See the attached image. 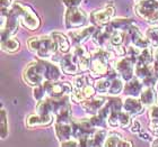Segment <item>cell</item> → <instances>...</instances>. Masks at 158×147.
<instances>
[{
  "label": "cell",
  "instance_id": "obj_1",
  "mask_svg": "<svg viewBox=\"0 0 158 147\" xmlns=\"http://www.w3.org/2000/svg\"><path fill=\"white\" fill-rule=\"evenodd\" d=\"M92 54L90 59V68H89V74L94 79L102 78L109 73L112 69V57L113 53L105 48L95 49Z\"/></svg>",
  "mask_w": 158,
  "mask_h": 147
},
{
  "label": "cell",
  "instance_id": "obj_2",
  "mask_svg": "<svg viewBox=\"0 0 158 147\" xmlns=\"http://www.w3.org/2000/svg\"><path fill=\"white\" fill-rule=\"evenodd\" d=\"M27 47L39 59L43 60L52 59V56L58 52L54 41L51 37V35H44V36L41 35V36L31 37L27 41Z\"/></svg>",
  "mask_w": 158,
  "mask_h": 147
},
{
  "label": "cell",
  "instance_id": "obj_3",
  "mask_svg": "<svg viewBox=\"0 0 158 147\" xmlns=\"http://www.w3.org/2000/svg\"><path fill=\"white\" fill-rule=\"evenodd\" d=\"M10 9L14 14H16L20 24L25 28H27L28 30H32V32H35L40 28L41 19L30 6L24 5L22 2H15L13 3Z\"/></svg>",
  "mask_w": 158,
  "mask_h": 147
},
{
  "label": "cell",
  "instance_id": "obj_4",
  "mask_svg": "<svg viewBox=\"0 0 158 147\" xmlns=\"http://www.w3.org/2000/svg\"><path fill=\"white\" fill-rule=\"evenodd\" d=\"M23 79L24 81L31 87H36V85L41 84L45 81L41 59L27 64V66L23 71Z\"/></svg>",
  "mask_w": 158,
  "mask_h": 147
},
{
  "label": "cell",
  "instance_id": "obj_5",
  "mask_svg": "<svg viewBox=\"0 0 158 147\" xmlns=\"http://www.w3.org/2000/svg\"><path fill=\"white\" fill-rule=\"evenodd\" d=\"M135 65H137V56L133 55L123 56L112 63V68L116 71L118 76L124 81H129L135 76Z\"/></svg>",
  "mask_w": 158,
  "mask_h": 147
},
{
  "label": "cell",
  "instance_id": "obj_6",
  "mask_svg": "<svg viewBox=\"0 0 158 147\" xmlns=\"http://www.w3.org/2000/svg\"><path fill=\"white\" fill-rule=\"evenodd\" d=\"M135 11L148 24H158V7L155 0H139L135 7Z\"/></svg>",
  "mask_w": 158,
  "mask_h": 147
},
{
  "label": "cell",
  "instance_id": "obj_7",
  "mask_svg": "<svg viewBox=\"0 0 158 147\" xmlns=\"http://www.w3.org/2000/svg\"><path fill=\"white\" fill-rule=\"evenodd\" d=\"M88 21V17L82 9L78 7L67 8L64 14V26L67 29H75L85 26Z\"/></svg>",
  "mask_w": 158,
  "mask_h": 147
},
{
  "label": "cell",
  "instance_id": "obj_8",
  "mask_svg": "<svg viewBox=\"0 0 158 147\" xmlns=\"http://www.w3.org/2000/svg\"><path fill=\"white\" fill-rule=\"evenodd\" d=\"M46 87L48 97L53 99H60L66 95H70L73 91V84L69 82H59V81H44Z\"/></svg>",
  "mask_w": 158,
  "mask_h": 147
},
{
  "label": "cell",
  "instance_id": "obj_9",
  "mask_svg": "<svg viewBox=\"0 0 158 147\" xmlns=\"http://www.w3.org/2000/svg\"><path fill=\"white\" fill-rule=\"evenodd\" d=\"M115 15V8L113 6H104L103 8L96 9L89 15V21L96 27H101L107 24L113 19Z\"/></svg>",
  "mask_w": 158,
  "mask_h": 147
},
{
  "label": "cell",
  "instance_id": "obj_10",
  "mask_svg": "<svg viewBox=\"0 0 158 147\" xmlns=\"http://www.w3.org/2000/svg\"><path fill=\"white\" fill-rule=\"evenodd\" d=\"M125 45L127 46H135L138 49L142 51V49L147 48L150 46L149 41L147 39L146 35L143 36L140 30L137 26L132 25L127 32H125Z\"/></svg>",
  "mask_w": 158,
  "mask_h": 147
},
{
  "label": "cell",
  "instance_id": "obj_11",
  "mask_svg": "<svg viewBox=\"0 0 158 147\" xmlns=\"http://www.w3.org/2000/svg\"><path fill=\"white\" fill-rule=\"evenodd\" d=\"M97 27L94 25L87 27H79V28H75V29H70V32L68 33L70 42L73 43L75 46L82 45L84 43L87 41L88 38L93 36V34L95 33V30Z\"/></svg>",
  "mask_w": 158,
  "mask_h": 147
},
{
  "label": "cell",
  "instance_id": "obj_12",
  "mask_svg": "<svg viewBox=\"0 0 158 147\" xmlns=\"http://www.w3.org/2000/svg\"><path fill=\"white\" fill-rule=\"evenodd\" d=\"M107 122L111 127L127 128L131 125L132 116L123 109L122 110H114L110 114L109 118H107Z\"/></svg>",
  "mask_w": 158,
  "mask_h": 147
},
{
  "label": "cell",
  "instance_id": "obj_13",
  "mask_svg": "<svg viewBox=\"0 0 158 147\" xmlns=\"http://www.w3.org/2000/svg\"><path fill=\"white\" fill-rule=\"evenodd\" d=\"M113 32H114V29L110 26V24L97 27L95 33L93 34L92 36L93 42L95 43L98 47H101V48H106V46L109 45L110 38L112 36Z\"/></svg>",
  "mask_w": 158,
  "mask_h": 147
},
{
  "label": "cell",
  "instance_id": "obj_14",
  "mask_svg": "<svg viewBox=\"0 0 158 147\" xmlns=\"http://www.w3.org/2000/svg\"><path fill=\"white\" fill-rule=\"evenodd\" d=\"M60 68L68 75H77L80 73L78 64H77V61L75 59V55L73 54V52L67 53L63 57L60 59Z\"/></svg>",
  "mask_w": 158,
  "mask_h": 147
},
{
  "label": "cell",
  "instance_id": "obj_15",
  "mask_svg": "<svg viewBox=\"0 0 158 147\" xmlns=\"http://www.w3.org/2000/svg\"><path fill=\"white\" fill-rule=\"evenodd\" d=\"M146 106L141 102L140 99H137V97H128L123 101V110L130 114L132 117L139 116L143 114Z\"/></svg>",
  "mask_w": 158,
  "mask_h": 147
},
{
  "label": "cell",
  "instance_id": "obj_16",
  "mask_svg": "<svg viewBox=\"0 0 158 147\" xmlns=\"http://www.w3.org/2000/svg\"><path fill=\"white\" fill-rule=\"evenodd\" d=\"M53 121V114H31L26 118V126L30 128L41 127V126H49Z\"/></svg>",
  "mask_w": 158,
  "mask_h": 147
},
{
  "label": "cell",
  "instance_id": "obj_17",
  "mask_svg": "<svg viewBox=\"0 0 158 147\" xmlns=\"http://www.w3.org/2000/svg\"><path fill=\"white\" fill-rule=\"evenodd\" d=\"M106 101H107V98H105V97H96L95 95L93 98L85 100L81 103V107L87 114L92 116V114H98V111L102 109L103 106L105 105Z\"/></svg>",
  "mask_w": 158,
  "mask_h": 147
},
{
  "label": "cell",
  "instance_id": "obj_18",
  "mask_svg": "<svg viewBox=\"0 0 158 147\" xmlns=\"http://www.w3.org/2000/svg\"><path fill=\"white\" fill-rule=\"evenodd\" d=\"M143 88H145L143 81L135 75L131 80L127 81V84L124 85L123 92L128 97H140V93L143 90Z\"/></svg>",
  "mask_w": 158,
  "mask_h": 147
},
{
  "label": "cell",
  "instance_id": "obj_19",
  "mask_svg": "<svg viewBox=\"0 0 158 147\" xmlns=\"http://www.w3.org/2000/svg\"><path fill=\"white\" fill-rule=\"evenodd\" d=\"M50 35L54 41V44H56L58 52L61 53V54H67V53L70 52L71 44H70L69 36H66L64 34L60 33V32H52Z\"/></svg>",
  "mask_w": 158,
  "mask_h": 147
},
{
  "label": "cell",
  "instance_id": "obj_20",
  "mask_svg": "<svg viewBox=\"0 0 158 147\" xmlns=\"http://www.w3.org/2000/svg\"><path fill=\"white\" fill-rule=\"evenodd\" d=\"M71 122H73V121H71ZM71 122H60V121H56V122H54L56 136L60 141V143L73 137V124H71Z\"/></svg>",
  "mask_w": 158,
  "mask_h": 147
},
{
  "label": "cell",
  "instance_id": "obj_21",
  "mask_svg": "<svg viewBox=\"0 0 158 147\" xmlns=\"http://www.w3.org/2000/svg\"><path fill=\"white\" fill-rule=\"evenodd\" d=\"M41 62H42L43 65L45 80H48V81H59L60 76H61V70H60L61 68L59 69L54 63L50 62L48 60L41 59Z\"/></svg>",
  "mask_w": 158,
  "mask_h": 147
},
{
  "label": "cell",
  "instance_id": "obj_22",
  "mask_svg": "<svg viewBox=\"0 0 158 147\" xmlns=\"http://www.w3.org/2000/svg\"><path fill=\"white\" fill-rule=\"evenodd\" d=\"M107 130L106 128H97L88 139V146H103L105 143V139L107 137Z\"/></svg>",
  "mask_w": 158,
  "mask_h": 147
},
{
  "label": "cell",
  "instance_id": "obj_23",
  "mask_svg": "<svg viewBox=\"0 0 158 147\" xmlns=\"http://www.w3.org/2000/svg\"><path fill=\"white\" fill-rule=\"evenodd\" d=\"M140 100L146 107H152L155 103H157V95H156L155 89L152 87H146L140 93Z\"/></svg>",
  "mask_w": 158,
  "mask_h": 147
},
{
  "label": "cell",
  "instance_id": "obj_24",
  "mask_svg": "<svg viewBox=\"0 0 158 147\" xmlns=\"http://www.w3.org/2000/svg\"><path fill=\"white\" fill-rule=\"evenodd\" d=\"M109 24L114 30L127 32L132 25H135V20L130 18H113Z\"/></svg>",
  "mask_w": 158,
  "mask_h": 147
},
{
  "label": "cell",
  "instance_id": "obj_25",
  "mask_svg": "<svg viewBox=\"0 0 158 147\" xmlns=\"http://www.w3.org/2000/svg\"><path fill=\"white\" fill-rule=\"evenodd\" d=\"M20 48L19 41L15 36H10L6 39H1V49L6 53H16Z\"/></svg>",
  "mask_w": 158,
  "mask_h": 147
},
{
  "label": "cell",
  "instance_id": "obj_26",
  "mask_svg": "<svg viewBox=\"0 0 158 147\" xmlns=\"http://www.w3.org/2000/svg\"><path fill=\"white\" fill-rule=\"evenodd\" d=\"M111 82H112V79L107 76V75H104L102 78H98L94 83V87H95L96 91L99 92V93H105V92H109L110 87H111Z\"/></svg>",
  "mask_w": 158,
  "mask_h": 147
},
{
  "label": "cell",
  "instance_id": "obj_27",
  "mask_svg": "<svg viewBox=\"0 0 158 147\" xmlns=\"http://www.w3.org/2000/svg\"><path fill=\"white\" fill-rule=\"evenodd\" d=\"M154 61H155V55L152 54L149 47L142 49L137 56V63L139 64H154Z\"/></svg>",
  "mask_w": 158,
  "mask_h": 147
},
{
  "label": "cell",
  "instance_id": "obj_28",
  "mask_svg": "<svg viewBox=\"0 0 158 147\" xmlns=\"http://www.w3.org/2000/svg\"><path fill=\"white\" fill-rule=\"evenodd\" d=\"M123 81H124V80H122L120 76L112 79L111 87H110V90L107 93H109L110 95H118V93H121V92L123 91V89H124Z\"/></svg>",
  "mask_w": 158,
  "mask_h": 147
},
{
  "label": "cell",
  "instance_id": "obj_29",
  "mask_svg": "<svg viewBox=\"0 0 158 147\" xmlns=\"http://www.w3.org/2000/svg\"><path fill=\"white\" fill-rule=\"evenodd\" d=\"M146 37L149 41L150 46L157 48L158 47V27H150L146 30Z\"/></svg>",
  "mask_w": 158,
  "mask_h": 147
},
{
  "label": "cell",
  "instance_id": "obj_30",
  "mask_svg": "<svg viewBox=\"0 0 158 147\" xmlns=\"http://www.w3.org/2000/svg\"><path fill=\"white\" fill-rule=\"evenodd\" d=\"M33 97L36 101H40V100L44 99L45 97H48V93H46V87H45V83H44V82L41 83V84L36 85V87H34Z\"/></svg>",
  "mask_w": 158,
  "mask_h": 147
},
{
  "label": "cell",
  "instance_id": "obj_31",
  "mask_svg": "<svg viewBox=\"0 0 158 147\" xmlns=\"http://www.w3.org/2000/svg\"><path fill=\"white\" fill-rule=\"evenodd\" d=\"M122 141L121 135L118 134V133H111V134L107 135V137L105 139V143H104V146L107 147H115L118 146L120 141Z\"/></svg>",
  "mask_w": 158,
  "mask_h": 147
},
{
  "label": "cell",
  "instance_id": "obj_32",
  "mask_svg": "<svg viewBox=\"0 0 158 147\" xmlns=\"http://www.w3.org/2000/svg\"><path fill=\"white\" fill-rule=\"evenodd\" d=\"M0 120H1V124H0V129H1V139H5V138L8 136V122H7L6 110H5L3 108H1Z\"/></svg>",
  "mask_w": 158,
  "mask_h": 147
},
{
  "label": "cell",
  "instance_id": "obj_33",
  "mask_svg": "<svg viewBox=\"0 0 158 147\" xmlns=\"http://www.w3.org/2000/svg\"><path fill=\"white\" fill-rule=\"evenodd\" d=\"M89 78L90 76H87L85 74H80L78 75L75 79H73V88L75 89H82L84 87H86L87 84H89L90 82H89Z\"/></svg>",
  "mask_w": 158,
  "mask_h": 147
},
{
  "label": "cell",
  "instance_id": "obj_34",
  "mask_svg": "<svg viewBox=\"0 0 158 147\" xmlns=\"http://www.w3.org/2000/svg\"><path fill=\"white\" fill-rule=\"evenodd\" d=\"M149 118H150V121L158 122V102L152 106L149 109Z\"/></svg>",
  "mask_w": 158,
  "mask_h": 147
},
{
  "label": "cell",
  "instance_id": "obj_35",
  "mask_svg": "<svg viewBox=\"0 0 158 147\" xmlns=\"http://www.w3.org/2000/svg\"><path fill=\"white\" fill-rule=\"evenodd\" d=\"M82 0H62L63 5L66 8H73V7H78L81 3Z\"/></svg>",
  "mask_w": 158,
  "mask_h": 147
},
{
  "label": "cell",
  "instance_id": "obj_36",
  "mask_svg": "<svg viewBox=\"0 0 158 147\" xmlns=\"http://www.w3.org/2000/svg\"><path fill=\"white\" fill-rule=\"evenodd\" d=\"M130 130L135 134H138L141 131V124L138 120H132L131 125H130Z\"/></svg>",
  "mask_w": 158,
  "mask_h": 147
},
{
  "label": "cell",
  "instance_id": "obj_37",
  "mask_svg": "<svg viewBox=\"0 0 158 147\" xmlns=\"http://www.w3.org/2000/svg\"><path fill=\"white\" fill-rule=\"evenodd\" d=\"M149 130L154 136L158 137V122L156 121H150V125H149Z\"/></svg>",
  "mask_w": 158,
  "mask_h": 147
},
{
  "label": "cell",
  "instance_id": "obj_38",
  "mask_svg": "<svg viewBox=\"0 0 158 147\" xmlns=\"http://www.w3.org/2000/svg\"><path fill=\"white\" fill-rule=\"evenodd\" d=\"M0 5H1V10H8L13 6L11 0H0Z\"/></svg>",
  "mask_w": 158,
  "mask_h": 147
},
{
  "label": "cell",
  "instance_id": "obj_39",
  "mask_svg": "<svg viewBox=\"0 0 158 147\" xmlns=\"http://www.w3.org/2000/svg\"><path fill=\"white\" fill-rule=\"evenodd\" d=\"M139 137L142 138V139H145V141H150V135L148 133H146V131H142V133H138Z\"/></svg>",
  "mask_w": 158,
  "mask_h": 147
},
{
  "label": "cell",
  "instance_id": "obj_40",
  "mask_svg": "<svg viewBox=\"0 0 158 147\" xmlns=\"http://www.w3.org/2000/svg\"><path fill=\"white\" fill-rule=\"evenodd\" d=\"M154 68H155V73L158 78V51L155 54V61H154Z\"/></svg>",
  "mask_w": 158,
  "mask_h": 147
},
{
  "label": "cell",
  "instance_id": "obj_41",
  "mask_svg": "<svg viewBox=\"0 0 158 147\" xmlns=\"http://www.w3.org/2000/svg\"><path fill=\"white\" fill-rule=\"evenodd\" d=\"M123 146H129V147H131L132 144L131 143H129V141H124V139H122L121 141H120V144H118V147H123Z\"/></svg>",
  "mask_w": 158,
  "mask_h": 147
},
{
  "label": "cell",
  "instance_id": "obj_42",
  "mask_svg": "<svg viewBox=\"0 0 158 147\" xmlns=\"http://www.w3.org/2000/svg\"><path fill=\"white\" fill-rule=\"evenodd\" d=\"M152 146H155V147H157V146H158V137L156 138L155 141H152Z\"/></svg>",
  "mask_w": 158,
  "mask_h": 147
},
{
  "label": "cell",
  "instance_id": "obj_43",
  "mask_svg": "<svg viewBox=\"0 0 158 147\" xmlns=\"http://www.w3.org/2000/svg\"><path fill=\"white\" fill-rule=\"evenodd\" d=\"M156 91L158 92V81H157V83H156Z\"/></svg>",
  "mask_w": 158,
  "mask_h": 147
},
{
  "label": "cell",
  "instance_id": "obj_44",
  "mask_svg": "<svg viewBox=\"0 0 158 147\" xmlns=\"http://www.w3.org/2000/svg\"><path fill=\"white\" fill-rule=\"evenodd\" d=\"M138 1H139V0H138Z\"/></svg>",
  "mask_w": 158,
  "mask_h": 147
}]
</instances>
